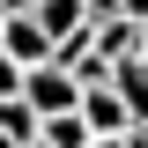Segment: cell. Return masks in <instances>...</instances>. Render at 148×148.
Segmentation results:
<instances>
[{"label":"cell","mask_w":148,"mask_h":148,"mask_svg":"<svg viewBox=\"0 0 148 148\" xmlns=\"http://www.w3.org/2000/svg\"><path fill=\"white\" fill-rule=\"evenodd\" d=\"M22 96H30V111H37V119H52V111H82V82H74L67 67H52V59L22 74Z\"/></svg>","instance_id":"obj_1"},{"label":"cell","mask_w":148,"mask_h":148,"mask_svg":"<svg viewBox=\"0 0 148 148\" xmlns=\"http://www.w3.org/2000/svg\"><path fill=\"white\" fill-rule=\"evenodd\" d=\"M0 52L22 59V67H45V59H52V30L37 15H0Z\"/></svg>","instance_id":"obj_2"},{"label":"cell","mask_w":148,"mask_h":148,"mask_svg":"<svg viewBox=\"0 0 148 148\" xmlns=\"http://www.w3.org/2000/svg\"><path fill=\"white\" fill-rule=\"evenodd\" d=\"M82 119H89V133H96V141L133 126V119H126V96L111 89V82H104V89H82Z\"/></svg>","instance_id":"obj_3"},{"label":"cell","mask_w":148,"mask_h":148,"mask_svg":"<svg viewBox=\"0 0 148 148\" xmlns=\"http://www.w3.org/2000/svg\"><path fill=\"white\" fill-rule=\"evenodd\" d=\"M111 89L126 96V119H133V126H148V67H141V52L111 67Z\"/></svg>","instance_id":"obj_4"},{"label":"cell","mask_w":148,"mask_h":148,"mask_svg":"<svg viewBox=\"0 0 148 148\" xmlns=\"http://www.w3.org/2000/svg\"><path fill=\"white\" fill-rule=\"evenodd\" d=\"M0 133H8V141H45V119H37L30 111V96H0Z\"/></svg>","instance_id":"obj_5"},{"label":"cell","mask_w":148,"mask_h":148,"mask_svg":"<svg viewBox=\"0 0 148 148\" xmlns=\"http://www.w3.org/2000/svg\"><path fill=\"white\" fill-rule=\"evenodd\" d=\"M30 15L52 30V45H59V37H74V30H89V8H82V0H37Z\"/></svg>","instance_id":"obj_6"},{"label":"cell","mask_w":148,"mask_h":148,"mask_svg":"<svg viewBox=\"0 0 148 148\" xmlns=\"http://www.w3.org/2000/svg\"><path fill=\"white\" fill-rule=\"evenodd\" d=\"M45 141H52V148H89L96 133H89L82 111H52V119H45Z\"/></svg>","instance_id":"obj_7"},{"label":"cell","mask_w":148,"mask_h":148,"mask_svg":"<svg viewBox=\"0 0 148 148\" xmlns=\"http://www.w3.org/2000/svg\"><path fill=\"white\" fill-rule=\"evenodd\" d=\"M22 74H30L22 59H8V52H0V96H22Z\"/></svg>","instance_id":"obj_8"},{"label":"cell","mask_w":148,"mask_h":148,"mask_svg":"<svg viewBox=\"0 0 148 148\" xmlns=\"http://www.w3.org/2000/svg\"><path fill=\"white\" fill-rule=\"evenodd\" d=\"M82 8H89V22H111V15H119V0H82Z\"/></svg>","instance_id":"obj_9"},{"label":"cell","mask_w":148,"mask_h":148,"mask_svg":"<svg viewBox=\"0 0 148 148\" xmlns=\"http://www.w3.org/2000/svg\"><path fill=\"white\" fill-rule=\"evenodd\" d=\"M119 15H133V22H148V0H119Z\"/></svg>","instance_id":"obj_10"},{"label":"cell","mask_w":148,"mask_h":148,"mask_svg":"<svg viewBox=\"0 0 148 148\" xmlns=\"http://www.w3.org/2000/svg\"><path fill=\"white\" fill-rule=\"evenodd\" d=\"M141 67H148V30H141Z\"/></svg>","instance_id":"obj_11"},{"label":"cell","mask_w":148,"mask_h":148,"mask_svg":"<svg viewBox=\"0 0 148 148\" xmlns=\"http://www.w3.org/2000/svg\"><path fill=\"white\" fill-rule=\"evenodd\" d=\"M0 148H22V141H8V133H0Z\"/></svg>","instance_id":"obj_12"},{"label":"cell","mask_w":148,"mask_h":148,"mask_svg":"<svg viewBox=\"0 0 148 148\" xmlns=\"http://www.w3.org/2000/svg\"><path fill=\"white\" fill-rule=\"evenodd\" d=\"M30 148H52V141H30Z\"/></svg>","instance_id":"obj_13"}]
</instances>
